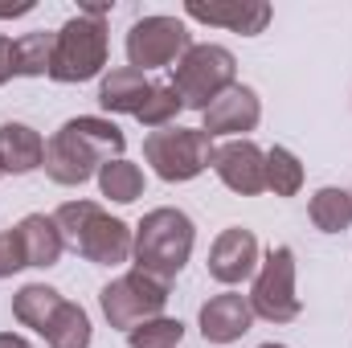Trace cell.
I'll return each instance as SVG.
<instances>
[{
    "label": "cell",
    "instance_id": "10",
    "mask_svg": "<svg viewBox=\"0 0 352 348\" xmlns=\"http://www.w3.org/2000/svg\"><path fill=\"white\" fill-rule=\"evenodd\" d=\"M213 173L221 176L226 188L242 193V197H258L266 193V152L250 140H230L221 148H213Z\"/></svg>",
    "mask_w": 352,
    "mask_h": 348
},
{
    "label": "cell",
    "instance_id": "3",
    "mask_svg": "<svg viewBox=\"0 0 352 348\" xmlns=\"http://www.w3.org/2000/svg\"><path fill=\"white\" fill-rule=\"evenodd\" d=\"M54 221H58L66 246H74L94 266H119L131 259L135 234L127 230V221L102 213V205H94V201H66L54 213Z\"/></svg>",
    "mask_w": 352,
    "mask_h": 348
},
{
    "label": "cell",
    "instance_id": "17",
    "mask_svg": "<svg viewBox=\"0 0 352 348\" xmlns=\"http://www.w3.org/2000/svg\"><path fill=\"white\" fill-rule=\"evenodd\" d=\"M16 234H21V246H25V262L29 266H58L62 250H66V238L58 230L54 217L45 213H29L16 221Z\"/></svg>",
    "mask_w": 352,
    "mask_h": 348
},
{
    "label": "cell",
    "instance_id": "20",
    "mask_svg": "<svg viewBox=\"0 0 352 348\" xmlns=\"http://www.w3.org/2000/svg\"><path fill=\"white\" fill-rule=\"evenodd\" d=\"M54 62V33H25L12 41V78H41Z\"/></svg>",
    "mask_w": 352,
    "mask_h": 348
},
{
    "label": "cell",
    "instance_id": "26",
    "mask_svg": "<svg viewBox=\"0 0 352 348\" xmlns=\"http://www.w3.org/2000/svg\"><path fill=\"white\" fill-rule=\"evenodd\" d=\"M25 246H21V234L16 230H0V279L25 270Z\"/></svg>",
    "mask_w": 352,
    "mask_h": 348
},
{
    "label": "cell",
    "instance_id": "5",
    "mask_svg": "<svg viewBox=\"0 0 352 348\" xmlns=\"http://www.w3.org/2000/svg\"><path fill=\"white\" fill-rule=\"evenodd\" d=\"M176 98L188 111H205L213 98H221L230 87H238V58L226 45H192L173 66Z\"/></svg>",
    "mask_w": 352,
    "mask_h": 348
},
{
    "label": "cell",
    "instance_id": "28",
    "mask_svg": "<svg viewBox=\"0 0 352 348\" xmlns=\"http://www.w3.org/2000/svg\"><path fill=\"white\" fill-rule=\"evenodd\" d=\"M0 348H33L25 336H12V332H0Z\"/></svg>",
    "mask_w": 352,
    "mask_h": 348
},
{
    "label": "cell",
    "instance_id": "29",
    "mask_svg": "<svg viewBox=\"0 0 352 348\" xmlns=\"http://www.w3.org/2000/svg\"><path fill=\"white\" fill-rule=\"evenodd\" d=\"M25 12H33V0H25V4H12V8H0V17H25Z\"/></svg>",
    "mask_w": 352,
    "mask_h": 348
},
{
    "label": "cell",
    "instance_id": "9",
    "mask_svg": "<svg viewBox=\"0 0 352 348\" xmlns=\"http://www.w3.org/2000/svg\"><path fill=\"white\" fill-rule=\"evenodd\" d=\"M188 50H192V37L180 17H140L127 29V62L140 74L156 66H173Z\"/></svg>",
    "mask_w": 352,
    "mask_h": 348
},
{
    "label": "cell",
    "instance_id": "11",
    "mask_svg": "<svg viewBox=\"0 0 352 348\" xmlns=\"http://www.w3.org/2000/svg\"><path fill=\"white\" fill-rule=\"evenodd\" d=\"M258 270V238L254 230H242V226H230L213 238L209 246V274L226 287L234 283H246L250 274Z\"/></svg>",
    "mask_w": 352,
    "mask_h": 348
},
{
    "label": "cell",
    "instance_id": "22",
    "mask_svg": "<svg viewBox=\"0 0 352 348\" xmlns=\"http://www.w3.org/2000/svg\"><path fill=\"white\" fill-rule=\"evenodd\" d=\"M98 188H102V197H111L119 205H131L135 197H144V173H140V164H131L123 156L107 160L98 168Z\"/></svg>",
    "mask_w": 352,
    "mask_h": 348
},
{
    "label": "cell",
    "instance_id": "12",
    "mask_svg": "<svg viewBox=\"0 0 352 348\" xmlns=\"http://www.w3.org/2000/svg\"><path fill=\"white\" fill-rule=\"evenodd\" d=\"M205 135H242V131H254L258 119H263V102L250 87H230L221 98H213L205 111Z\"/></svg>",
    "mask_w": 352,
    "mask_h": 348
},
{
    "label": "cell",
    "instance_id": "1",
    "mask_svg": "<svg viewBox=\"0 0 352 348\" xmlns=\"http://www.w3.org/2000/svg\"><path fill=\"white\" fill-rule=\"evenodd\" d=\"M127 148V135L111 123V119H98V115H78V119H66L54 140L45 144V176L54 184H87L90 176L98 173L107 160H119Z\"/></svg>",
    "mask_w": 352,
    "mask_h": 348
},
{
    "label": "cell",
    "instance_id": "19",
    "mask_svg": "<svg viewBox=\"0 0 352 348\" xmlns=\"http://www.w3.org/2000/svg\"><path fill=\"white\" fill-rule=\"evenodd\" d=\"M41 336L50 348H90V316L78 303L62 299V307L54 312V320L45 324Z\"/></svg>",
    "mask_w": 352,
    "mask_h": 348
},
{
    "label": "cell",
    "instance_id": "25",
    "mask_svg": "<svg viewBox=\"0 0 352 348\" xmlns=\"http://www.w3.org/2000/svg\"><path fill=\"white\" fill-rule=\"evenodd\" d=\"M180 111H184V102L176 98V90L168 87V83H156L152 94H148V102L140 107V115H135V119H140L144 127H156V131H160V127H168V123H173Z\"/></svg>",
    "mask_w": 352,
    "mask_h": 348
},
{
    "label": "cell",
    "instance_id": "23",
    "mask_svg": "<svg viewBox=\"0 0 352 348\" xmlns=\"http://www.w3.org/2000/svg\"><path fill=\"white\" fill-rule=\"evenodd\" d=\"M266 188L274 197H295L303 188V164H299V156L291 148H278L274 144L266 152Z\"/></svg>",
    "mask_w": 352,
    "mask_h": 348
},
{
    "label": "cell",
    "instance_id": "8",
    "mask_svg": "<svg viewBox=\"0 0 352 348\" xmlns=\"http://www.w3.org/2000/svg\"><path fill=\"white\" fill-rule=\"evenodd\" d=\"M250 307H254V316H263L270 324H291V320H299V312H303V303H299V295H295V250L291 246H274L266 262L258 266V274H254V287H250Z\"/></svg>",
    "mask_w": 352,
    "mask_h": 348
},
{
    "label": "cell",
    "instance_id": "31",
    "mask_svg": "<svg viewBox=\"0 0 352 348\" xmlns=\"http://www.w3.org/2000/svg\"><path fill=\"white\" fill-rule=\"evenodd\" d=\"M0 176H4V173H0Z\"/></svg>",
    "mask_w": 352,
    "mask_h": 348
},
{
    "label": "cell",
    "instance_id": "7",
    "mask_svg": "<svg viewBox=\"0 0 352 348\" xmlns=\"http://www.w3.org/2000/svg\"><path fill=\"white\" fill-rule=\"evenodd\" d=\"M164 303H168V283H160L144 270H127L98 291V307H102L107 324L123 328V332L140 328L144 320H156L164 312Z\"/></svg>",
    "mask_w": 352,
    "mask_h": 348
},
{
    "label": "cell",
    "instance_id": "4",
    "mask_svg": "<svg viewBox=\"0 0 352 348\" xmlns=\"http://www.w3.org/2000/svg\"><path fill=\"white\" fill-rule=\"evenodd\" d=\"M107 4H82L78 17H70L58 33H54V62H50V78L54 83H87L94 74H102L107 66Z\"/></svg>",
    "mask_w": 352,
    "mask_h": 348
},
{
    "label": "cell",
    "instance_id": "15",
    "mask_svg": "<svg viewBox=\"0 0 352 348\" xmlns=\"http://www.w3.org/2000/svg\"><path fill=\"white\" fill-rule=\"evenodd\" d=\"M45 164V140L29 123H4L0 127V173L25 176Z\"/></svg>",
    "mask_w": 352,
    "mask_h": 348
},
{
    "label": "cell",
    "instance_id": "24",
    "mask_svg": "<svg viewBox=\"0 0 352 348\" xmlns=\"http://www.w3.org/2000/svg\"><path fill=\"white\" fill-rule=\"evenodd\" d=\"M184 340V324L168 320V316H156V320H144L140 328L127 332V345L131 348H176Z\"/></svg>",
    "mask_w": 352,
    "mask_h": 348
},
{
    "label": "cell",
    "instance_id": "18",
    "mask_svg": "<svg viewBox=\"0 0 352 348\" xmlns=\"http://www.w3.org/2000/svg\"><path fill=\"white\" fill-rule=\"evenodd\" d=\"M62 307V291L45 287V283H25L16 295H12V316L33 328V332H45V324L54 320V312Z\"/></svg>",
    "mask_w": 352,
    "mask_h": 348
},
{
    "label": "cell",
    "instance_id": "13",
    "mask_svg": "<svg viewBox=\"0 0 352 348\" xmlns=\"http://www.w3.org/2000/svg\"><path fill=\"white\" fill-rule=\"evenodd\" d=\"M184 17H192V21H201V25L234 29V33H242V37H258L266 25H270V4H266V0H217V4L188 0V4H184Z\"/></svg>",
    "mask_w": 352,
    "mask_h": 348
},
{
    "label": "cell",
    "instance_id": "14",
    "mask_svg": "<svg viewBox=\"0 0 352 348\" xmlns=\"http://www.w3.org/2000/svg\"><path fill=\"white\" fill-rule=\"evenodd\" d=\"M250 324H254V307L246 295L226 291V295H213L209 303H201V336L209 345H234L250 332Z\"/></svg>",
    "mask_w": 352,
    "mask_h": 348
},
{
    "label": "cell",
    "instance_id": "21",
    "mask_svg": "<svg viewBox=\"0 0 352 348\" xmlns=\"http://www.w3.org/2000/svg\"><path fill=\"white\" fill-rule=\"evenodd\" d=\"M311 226L320 230V234H344L352 226V193L344 188H320L316 197H311Z\"/></svg>",
    "mask_w": 352,
    "mask_h": 348
},
{
    "label": "cell",
    "instance_id": "27",
    "mask_svg": "<svg viewBox=\"0 0 352 348\" xmlns=\"http://www.w3.org/2000/svg\"><path fill=\"white\" fill-rule=\"evenodd\" d=\"M12 78V41L8 37H0V87Z\"/></svg>",
    "mask_w": 352,
    "mask_h": 348
},
{
    "label": "cell",
    "instance_id": "2",
    "mask_svg": "<svg viewBox=\"0 0 352 348\" xmlns=\"http://www.w3.org/2000/svg\"><path fill=\"white\" fill-rule=\"evenodd\" d=\"M192 242H197L192 217L184 209L160 205V209L144 213V221L135 226V242H131L135 270H144L160 283H173L184 270V262L192 259Z\"/></svg>",
    "mask_w": 352,
    "mask_h": 348
},
{
    "label": "cell",
    "instance_id": "6",
    "mask_svg": "<svg viewBox=\"0 0 352 348\" xmlns=\"http://www.w3.org/2000/svg\"><path fill=\"white\" fill-rule=\"evenodd\" d=\"M144 160L160 180L184 184L213 164V140L201 127H160L144 140Z\"/></svg>",
    "mask_w": 352,
    "mask_h": 348
},
{
    "label": "cell",
    "instance_id": "16",
    "mask_svg": "<svg viewBox=\"0 0 352 348\" xmlns=\"http://www.w3.org/2000/svg\"><path fill=\"white\" fill-rule=\"evenodd\" d=\"M156 83H148V74L131 70V66H119L111 74H102V87H98V102L102 111H115V115H140V107L148 102Z\"/></svg>",
    "mask_w": 352,
    "mask_h": 348
},
{
    "label": "cell",
    "instance_id": "30",
    "mask_svg": "<svg viewBox=\"0 0 352 348\" xmlns=\"http://www.w3.org/2000/svg\"><path fill=\"white\" fill-rule=\"evenodd\" d=\"M263 348H287V345H263Z\"/></svg>",
    "mask_w": 352,
    "mask_h": 348
}]
</instances>
